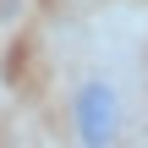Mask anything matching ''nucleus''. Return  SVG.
<instances>
[{
	"instance_id": "obj_1",
	"label": "nucleus",
	"mask_w": 148,
	"mask_h": 148,
	"mask_svg": "<svg viewBox=\"0 0 148 148\" xmlns=\"http://www.w3.org/2000/svg\"><path fill=\"white\" fill-rule=\"evenodd\" d=\"M71 132L77 148H121L126 137V99L110 77H82L71 93Z\"/></svg>"
}]
</instances>
